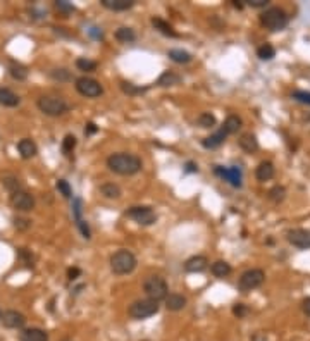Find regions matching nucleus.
Here are the masks:
<instances>
[{
  "mask_svg": "<svg viewBox=\"0 0 310 341\" xmlns=\"http://www.w3.org/2000/svg\"><path fill=\"white\" fill-rule=\"evenodd\" d=\"M107 167L116 174L121 176H133L141 171L143 164L138 155L133 154H112L107 159Z\"/></svg>",
  "mask_w": 310,
  "mask_h": 341,
  "instance_id": "obj_1",
  "label": "nucleus"
},
{
  "mask_svg": "<svg viewBox=\"0 0 310 341\" xmlns=\"http://www.w3.org/2000/svg\"><path fill=\"white\" fill-rule=\"evenodd\" d=\"M136 257L129 250H117L111 257V271L117 276L129 274L136 269Z\"/></svg>",
  "mask_w": 310,
  "mask_h": 341,
  "instance_id": "obj_2",
  "label": "nucleus"
},
{
  "mask_svg": "<svg viewBox=\"0 0 310 341\" xmlns=\"http://www.w3.org/2000/svg\"><path fill=\"white\" fill-rule=\"evenodd\" d=\"M261 23L264 28H267L269 31H281L288 26L290 23V18L283 9L279 7H271V9H266L261 16Z\"/></svg>",
  "mask_w": 310,
  "mask_h": 341,
  "instance_id": "obj_3",
  "label": "nucleus"
},
{
  "mask_svg": "<svg viewBox=\"0 0 310 341\" xmlns=\"http://www.w3.org/2000/svg\"><path fill=\"white\" fill-rule=\"evenodd\" d=\"M159 312V302L150 300V298H143V300H136L129 305L128 314L136 321H143V319L152 317Z\"/></svg>",
  "mask_w": 310,
  "mask_h": 341,
  "instance_id": "obj_4",
  "label": "nucleus"
},
{
  "mask_svg": "<svg viewBox=\"0 0 310 341\" xmlns=\"http://www.w3.org/2000/svg\"><path fill=\"white\" fill-rule=\"evenodd\" d=\"M36 105H38V109L45 114V116H50V117L62 116V114H66L69 111L68 102L59 99V96H40Z\"/></svg>",
  "mask_w": 310,
  "mask_h": 341,
  "instance_id": "obj_5",
  "label": "nucleus"
},
{
  "mask_svg": "<svg viewBox=\"0 0 310 341\" xmlns=\"http://www.w3.org/2000/svg\"><path fill=\"white\" fill-rule=\"evenodd\" d=\"M143 289H145L146 297L155 302L166 300L167 295H169V286H167L164 277H161V276H150L148 279L145 281Z\"/></svg>",
  "mask_w": 310,
  "mask_h": 341,
  "instance_id": "obj_6",
  "label": "nucleus"
},
{
  "mask_svg": "<svg viewBox=\"0 0 310 341\" xmlns=\"http://www.w3.org/2000/svg\"><path fill=\"white\" fill-rule=\"evenodd\" d=\"M126 217L133 219L140 226H152L157 222V214L148 205H135L126 210Z\"/></svg>",
  "mask_w": 310,
  "mask_h": 341,
  "instance_id": "obj_7",
  "label": "nucleus"
},
{
  "mask_svg": "<svg viewBox=\"0 0 310 341\" xmlns=\"http://www.w3.org/2000/svg\"><path fill=\"white\" fill-rule=\"evenodd\" d=\"M264 281H266V272H264L262 269H250V271L241 274L238 288H240L243 293H248L252 291V289L259 288V286H262Z\"/></svg>",
  "mask_w": 310,
  "mask_h": 341,
  "instance_id": "obj_8",
  "label": "nucleus"
},
{
  "mask_svg": "<svg viewBox=\"0 0 310 341\" xmlns=\"http://www.w3.org/2000/svg\"><path fill=\"white\" fill-rule=\"evenodd\" d=\"M76 90L79 95L86 96V99H97L104 93L102 85L93 78H88V76H81V78L76 79Z\"/></svg>",
  "mask_w": 310,
  "mask_h": 341,
  "instance_id": "obj_9",
  "label": "nucleus"
},
{
  "mask_svg": "<svg viewBox=\"0 0 310 341\" xmlns=\"http://www.w3.org/2000/svg\"><path fill=\"white\" fill-rule=\"evenodd\" d=\"M11 205L12 209L19 210V212H29L35 209V197L28 191H16L11 195Z\"/></svg>",
  "mask_w": 310,
  "mask_h": 341,
  "instance_id": "obj_10",
  "label": "nucleus"
},
{
  "mask_svg": "<svg viewBox=\"0 0 310 341\" xmlns=\"http://www.w3.org/2000/svg\"><path fill=\"white\" fill-rule=\"evenodd\" d=\"M214 172H216L219 178H223L224 181H228L231 186H234V188L241 186V171H240V167H236V166H233V167L216 166V167H214Z\"/></svg>",
  "mask_w": 310,
  "mask_h": 341,
  "instance_id": "obj_11",
  "label": "nucleus"
},
{
  "mask_svg": "<svg viewBox=\"0 0 310 341\" xmlns=\"http://www.w3.org/2000/svg\"><path fill=\"white\" fill-rule=\"evenodd\" d=\"M288 241L293 247L301 248V250H308L310 248V231L303 227H296V229L288 231Z\"/></svg>",
  "mask_w": 310,
  "mask_h": 341,
  "instance_id": "obj_12",
  "label": "nucleus"
},
{
  "mask_svg": "<svg viewBox=\"0 0 310 341\" xmlns=\"http://www.w3.org/2000/svg\"><path fill=\"white\" fill-rule=\"evenodd\" d=\"M2 322L7 329H21L26 324V317L18 310H7L2 314Z\"/></svg>",
  "mask_w": 310,
  "mask_h": 341,
  "instance_id": "obj_13",
  "label": "nucleus"
},
{
  "mask_svg": "<svg viewBox=\"0 0 310 341\" xmlns=\"http://www.w3.org/2000/svg\"><path fill=\"white\" fill-rule=\"evenodd\" d=\"M207 267H209V260H207V257H203V255L190 257V259H188L186 262H184V271L191 272V274H196V272H203Z\"/></svg>",
  "mask_w": 310,
  "mask_h": 341,
  "instance_id": "obj_14",
  "label": "nucleus"
},
{
  "mask_svg": "<svg viewBox=\"0 0 310 341\" xmlns=\"http://www.w3.org/2000/svg\"><path fill=\"white\" fill-rule=\"evenodd\" d=\"M186 297H183V295L179 293H169L166 298V309L171 310V312H179V310H183L184 307H186Z\"/></svg>",
  "mask_w": 310,
  "mask_h": 341,
  "instance_id": "obj_15",
  "label": "nucleus"
},
{
  "mask_svg": "<svg viewBox=\"0 0 310 341\" xmlns=\"http://www.w3.org/2000/svg\"><path fill=\"white\" fill-rule=\"evenodd\" d=\"M226 138H228V133H226L223 128H221L217 133H214V134H211V136L203 138L202 147H203V149H211V150L217 149V147H221L226 141Z\"/></svg>",
  "mask_w": 310,
  "mask_h": 341,
  "instance_id": "obj_16",
  "label": "nucleus"
},
{
  "mask_svg": "<svg viewBox=\"0 0 310 341\" xmlns=\"http://www.w3.org/2000/svg\"><path fill=\"white\" fill-rule=\"evenodd\" d=\"M106 9L114 11V12H121V11H128L135 6V0H100Z\"/></svg>",
  "mask_w": 310,
  "mask_h": 341,
  "instance_id": "obj_17",
  "label": "nucleus"
},
{
  "mask_svg": "<svg viewBox=\"0 0 310 341\" xmlns=\"http://www.w3.org/2000/svg\"><path fill=\"white\" fill-rule=\"evenodd\" d=\"M21 341H48V334L40 327H29L24 329L19 336Z\"/></svg>",
  "mask_w": 310,
  "mask_h": 341,
  "instance_id": "obj_18",
  "label": "nucleus"
},
{
  "mask_svg": "<svg viewBox=\"0 0 310 341\" xmlns=\"http://www.w3.org/2000/svg\"><path fill=\"white\" fill-rule=\"evenodd\" d=\"M18 150H19V154L23 159L35 157L36 152H38V149H36V143L33 140H29V138H23V140L18 143Z\"/></svg>",
  "mask_w": 310,
  "mask_h": 341,
  "instance_id": "obj_19",
  "label": "nucleus"
},
{
  "mask_svg": "<svg viewBox=\"0 0 310 341\" xmlns=\"http://www.w3.org/2000/svg\"><path fill=\"white\" fill-rule=\"evenodd\" d=\"M21 99L9 88H0V104L4 107H18Z\"/></svg>",
  "mask_w": 310,
  "mask_h": 341,
  "instance_id": "obj_20",
  "label": "nucleus"
},
{
  "mask_svg": "<svg viewBox=\"0 0 310 341\" xmlns=\"http://www.w3.org/2000/svg\"><path fill=\"white\" fill-rule=\"evenodd\" d=\"M152 24H153V28L157 29V31H161L164 36H169V38H178L179 36L178 33L174 31V28L171 26V24L167 23V21H164V19L152 18Z\"/></svg>",
  "mask_w": 310,
  "mask_h": 341,
  "instance_id": "obj_21",
  "label": "nucleus"
},
{
  "mask_svg": "<svg viewBox=\"0 0 310 341\" xmlns=\"http://www.w3.org/2000/svg\"><path fill=\"white\" fill-rule=\"evenodd\" d=\"M255 176H257L259 181H269L274 178V166H272V162L266 161V162L259 164L257 171H255Z\"/></svg>",
  "mask_w": 310,
  "mask_h": 341,
  "instance_id": "obj_22",
  "label": "nucleus"
},
{
  "mask_svg": "<svg viewBox=\"0 0 310 341\" xmlns=\"http://www.w3.org/2000/svg\"><path fill=\"white\" fill-rule=\"evenodd\" d=\"M167 56L173 62L176 64H188V62H191V54L186 52V50H181V48H171L169 52H167Z\"/></svg>",
  "mask_w": 310,
  "mask_h": 341,
  "instance_id": "obj_23",
  "label": "nucleus"
},
{
  "mask_svg": "<svg viewBox=\"0 0 310 341\" xmlns=\"http://www.w3.org/2000/svg\"><path fill=\"white\" fill-rule=\"evenodd\" d=\"M181 83V76L173 73V71H166V73H162V76L159 78L157 85L162 86V88H167V86H176Z\"/></svg>",
  "mask_w": 310,
  "mask_h": 341,
  "instance_id": "obj_24",
  "label": "nucleus"
},
{
  "mask_svg": "<svg viewBox=\"0 0 310 341\" xmlns=\"http://www.w3.org/2000/svg\"><path fill=\"white\" fill-rule=\"evenodd\" d=\"M240 147L246 152V154H253V152H257L259 141H257V138H255V134H252V133L243 134V136L240 138Z\"/></svg>",
  "mask_w": 310,
  "mask_h": 341,
  "instance_id": "obj_25",
  "label": "nucleus"
},
{
  "mask_svg": "<svg viewBox=\"0 0 310 341\" xmlns=\"http://www.w3.org/2000/svg\"><path fill=\"white\" fill-rule=\"evenodd\" d=\"M211 271L212 274L216 277H228L229 274H231V265H229L226 260H216L212 265H211Z\"/></svg>",
  "mask_w": 310,
  "mask_h": 341,
  "instance_id": "obj_26",
  "label": "nucleus"
},
{
  "mask_svg": "<svg viewBox=\"0 0 310 341\" xmlns=\"http://www.w3.org/2000/svg\"><path fill=\"white\" fill-rule=\"evenodd\" d=\"M100 193H102L106 199H111V200L121 199V195H123L121 188L114 183H104L102 186H100Z\"/></svg>",
  "mask_w": 310,
  "mask_h": 341,
  "instance_id": "obj_27",
  "label": "nucleus"
},
{
  "mask_svg": "<svg viewBox=\"0 0 310 341\" xmlns=\"http://www.w3.org/2000/svg\"><path fill=\"white\" fill-rule=\"evenodd\" d=\"M114 36H116L117 41H121V43H131V41L136 40L135 31H133L131 28H126V26L117 29V31L114 33Z\"/></svg>",
  "mask_w": 310,
  "mask_h": 341,
  "instance_id": "obj_28",
  "label": "nucleus"
},
{
  "mask_svg": "<svg viewBox=\"0 0 310 341\" xmlns=\"http://www.w3.org/2000/svg\"><path fill=\"white\" fill-rule=\"evenodd\" d=\"M241 128V119L238 116H228L223 124V129L228 134H234L238 133V129Z\"/></svg>",
  "mask_w": 310,
  "mask_h": 341,
  "instance_id": "obj_29",
  "label": "nucleus"
},
{
  "mask_svg": "<svg viewBox=\"0 0 310 341\" xmlns=\"http://www.w3.org/2000/svg\"><path fill=\"white\" fill-rule=\"evenodd\" d=\"M9 73H11L12 78L18 79V81H23V79L28 78V69L23 64H19V62H11Z\"/></svg>",
  "mask_w": 310,
  "mask_h": 341,
  "instance_id": "obj_30",
  "label": "nucleus"
},
{
  "mask_svg": "<svg viewBox=\"0 0 310 341\" xmlns=\"http://www.w3.org/2000/svg\"><path fill=\"white\" fill-rule=\"evenodd\" d=\"M121 90H123L126 95H141V93H145V91L148 90V88H145V86H136V85H133V83L123 81V83H121Z\"/></svg>",
  "mask_w": 310,
  "mask_h": 341,
  "instance_id": "obj_31",
  "label": "nucleus"
},
{
  "mask_svg": "<svg viewBox=\"0 0 310 341\" xmlns=\"http://www.w3.org/2000/svg\"><path fill=\"white\" fill-rule=\"evenodd\" d=\"M216 123H217L216 116L211 114V112H203V114H200V116H198V126H200V128H205V129L214 128Z\"/></svg>",
  "mask_w": 310,
  "mask_h": 341,
  "instance_id": "obj_32",
  "label": "nucleus"
},
{
  "mask_svg": "<svg viewBox=\"0 0 310 341\" xmlns=\"http://www.w3.org/2000/svg\"><path fill=\"white\" fill-rule=\"evenodd\" d=\"M257 56L259 59H262V61H271V59L276 56V48L269 43H264L262 47L257 48Z\"/></svg>",
  "mask_w": 310,
  "mask_h": 341,
  "instance_id": "obj_33",
  "label": "nucleus"
},
{
  "mask_svg": "<svg viewBox=\"0 0 310 341\" xmlns=\"http://www.w3.org/2000/svg\"><path fill=\"white\" fill-rule=\"evenodd\" d=\"M269 200L274 202V204H279V202H283L284 199H286V189H284L283 186H274L269 189Z\"/></svg>",
  "mask_w": 310,
  "mask_h": 341,
  "instance_id": "obj_34",
  "label": "nucleus"
},
{
  "mask_svg": "<svg viewBox=\"0 0 310 341\" xmlns=\"http://www.w3.org/2000/svg\"><path fill=\"white\" fill-rule=\"evenodd\" d=\"M76 67L79 71H85V73H91V71L97 69V62L95 61H90V59L86 57H79L76 61Z\"/></svg>",
  "mask_w": 310,
  "mask_h": 341,
  "instance_id": "obj_35",
  "label": "nucleus"
},
{
  "mask_svg": "<svg viewBox=\"0 0 310 341\" xmlns=\"http://www.w3.org/2000/svg\"><path fill=\"white\" fill-rule=\"evenodd\" d=\"M76 143H78L76 136H74V134H68V136L62 140V152H64L66 155H69L71 152L76 149Z\"/></svg>",
  "mask_w": 310,
  "mask_h": 341,
  "instance_id": "obj_36",
  "label": "nucleus"
},
{
  "mask_svg": "<svg viewBox=\"0 0 310 341\" xmlns=\"http://www.w3.org/2000/svg\"><path fill=\"white\" fill-rule=\"evenodd\" d=\"M50 78H54L56 81H71L73 76L68 69H52L50 71Z\"/></svg>",
  "mask_w": 310,
  "mask_h": 341,
  "instance_id": "obj_37",
  "label": "nucleus"
},
{
  "mask_svg": "<svg viewBox=\"0 0 310 341\" xmlns=\"http://www.w3.org/2000/svg\"><path fill=\"white\" fill-rule=\"evenodd\" d=\"M2 183L11 193L19 191V179L16 178V176H6V178H2Z\"/></svg>",
  "mask_w": 310,
  "mask_h": 341,
  "instance_id": "obj_38",
  "label": "nucleus"
},
{
  "mask_svg": "<svg viewBox=\"0 0 310 341\" xmlns=\"http://www.w3.org/2000/svg\"><path fill=\"white\" fill-rule=\"evenodd\" d=\"M56 186L59 189V193H61V195L64 197V199H71V197H73V189H71L69 183L66 179H59Z\"/></svg>",
  "mask_w": 310,
  "mask_h": 341,
  "instance_id": "obj_39",
  "label": "nucleus"
},
{
  "mask_svg": "<svg viewBox=\"0 0 310 341\" xmlns=\"http://www.w3.org/2000/svg\"><path fill=\"white\" fill-rule=\"evenodd\" d=\"M291 99H295L296 102L310 105V91H303V90H296L291 93Z\"/></svg>",
  "mask_w": 310,
  "mask_h": 341,
  "instance_id": "obj_40",
  "label": "nucleus"
},
{
  "mask_svg": "<svg viewBox=\"0 0 310 341\" xmlns=\"http://www.w3.org/2000/svg\"><path fill=\"white\" fill-rule=\"evenodd\" d=\"M248 307L245 305V303H234L233 305V315L234 317H238V319H243V317H246L248 315Z\"/></svg>",
  "mask_w": 310,
  "mask_h": 341,
  "instance_id": "obj_41",
  "label": "nucleus"
},
{
  "mask_svg": "<svg viewBox=\"0 0 310 341\" xmlns=\"http://www.w3.org/2000/svg\"><path fill=\"white\" fill-rule=\"evenodd\" d=\"M56 9L59 12H62V14H71V12H74V6H73V4H69V2H66V0H57Z\"/></svg>",
  "mask_w": 310,
  "mask_h": 341,
  "instance_id": "obj_42",
  "label": "nucleus"
},
{
  "mask_svg": "<svg viewBox=\"0 0 310 341\" xmlns=\"http://www.w3.org/2000/svg\"><path fill=\"white\" fill-rule=\"evenodd\" d=\"M81 205H83V202H81V200H79V199H74V202H73V216H74V219H76V222H78V221H81V212H83Z\"/></svg>",
  "mask_w": 310,
  "mask_h": 341,
  "instance_id": "obj_43",
  "label": "nucleus"
},
{
  "mask_svg": "<svg viewBox=\"0 0 310 341\" xmlns=\"http://www.w3.org/2000/svg\"><path fill=\"white\" fill-rule=\"evenodd\" d=\"M78 224V227H79V231H81V234H83V238H86V239H90L91 238V233H90V227H88V222L86 221H78L76 222Z\"/></svg>",
  "mask_w": 310,
  "mask_h": 341,
  "instance_id": "obj_44",
  "label": "nucleus"
},
{
  "mask_svg": "<svg viewBox=\"0 0 310 341\" xmlns=\"http://www.w3.org/2000/svg\"><path fill=\"white\" fill-rule=\"evenodd\" d=\"M14 226L18 227V229L24 231V229H28V227L31 226V221H29V219H21V217H16V219H14Z\"/></svg>",
  "mask_w": 310,
  "mask_h": 341,
  "instance_id": "obj_45",
  "label": "nucleus"
},
{
  "mask_svg": "<svg viewBox=\"0 0 310 341\" xmlns=\"http://www.w3.org/2000/svg\"><path fill=\"white\" fill-rule=\"evenodd\" d=\"M18 254H19L21 259H24L28 264H31L33 255H31V252H29V250H26V248H19V250H18Z\"/></svg>",
  "mask_w": 310,
  "mask_h": 341,
  "instance_id": "obj_46",
  "label": "nucleus"
},
{
  "mask_svg": "<svg viewBox=\"0 0 310 341\" xmlns=\"http://www.w3.org/2000/svg\"><path fill=\"white\" fill-rule=\"evenodd\" d=\"M243 2H246V6H250V7H266L267 4V0H243Z\"/></svg>",
  "mask_w": 310,
  "mask_h": 341,
  "instance_id": "obj_47",
  "label": "nucleus"
},
{
  "mask_svg": "<svg viewBox=\"0 0 310 341\" xmlns=\"http://www.w3.org/2000/svg\"><path fill=\"white\" fill-rule=\"evenodd\" d=\"M78 276H81V269H78V267H71L69 271H68V277H69V281L78 279Z\"/></svg>",
  "mask_w": 310,
  "mask_h": 341,
  "instance_id": "obj_48",
  "label": "nucleus"
},
{
  "mask_svg": "<svg viewBox=\"0 0 310 341\" xmlns=\"http://www.w3.org/2000/svg\"><path fill=\"white\" fill-rule=\"evenodd\" d=\"M301 310H303L305 315H308L310 317V297L303 298V302H301Z\"/></svg>",
  "mask_w": 310,
  "mask_h": 341,
  "instance_id": "obj_49",
  "label": "nucleus"
},
{
  "mask_svg": "<svg viewBox=\"0 0 310 341\" xmlns=\"http://www.w3.org/2000/svg\"><path fill=\"white\" fill-rule=\"evenodd\" d=\"M98 131V128H97V124L95 123H88L86 124V128H85V134L86 136H90V134H93V133H97Z\"/></svg>",
  "mask_w": 310,
  "mask_h": 341,
  "instance_id": "obj_50",
  "label": "nucleus"
},
{
  "mask_svg": "<svg viewBox=\"0 0 310 341\" xmlns=\"http://www.w3.org/2000/svg\"><path fill=\"white\" fill-rule=\"evenodd\" d=\"M250 341H267V334H266V332H262V331H257L252 336V339H250Z\"/></svg>",
  "mask_w": 310,
  "mask_h": 341,
  "instance_id": "obj_51",
  "label": "nucleus"
},
{
  "mask_svg": "<svg viewBox=\"0 0 310 341\" xmlns=\"http://www.w3.org/2000/svg\"><path fill=\"white\" fill-rule=\"evenodd\" d=\"M90 35L93 36V38H97V40H102V38H104V33L100 31L98 28H91L90 29Z\"/></svg>",
  "mask_w": 310,
  "mask_h": 341,
  "instance_id": "obj_52",
  "label": "nucleus"
},
{
  "mask_svg": "<svg viewBox=\"0 0 310 341\" xmlns=\"http://www.w3.org/2000/svg\"><path fill=\"white\" fill-rule=\"evenodd\" d=\"M184 171L186 172H198V166L193 162H186V166H184Z\"/></svg>",
  "mask_w": 310,
  "mask_h": 341,
  "instance_id": "obj_53",
  "label": "nucleus"
},
{
  "mask_svg": "<svg viewBox=\"0 0 310 341\" xmlns=\"http://www.w3.org/2000/svg\"><path fill=\"white\" fill-rule=\"evenodd\" d=\"M233 6H234V7H238V9H243L241 0H234V2H233Z\"/></svg>",
  "mask_w": 310,
  "mask_h": 341,
  "instance_id": "obj_54",
  "label": "nucleus"
},
{
  "mask_svg": "<svg viewBox=\"0 0 310 341\" xmlns=\"http://www.w3.org/2000/svg\"><path fill=\"white\" fill-rule=\"evenodd\" d=\"M0 321H2V310H0Z\"/></svg>",
  "mask_w": 310,
  "mask_h": 341,
  "instance_id": "obj_55",
  "label": "nucleus"
},
{
  "mask_svg": "<svg viewBox=\"0 0 310 341\" xmlns=\"http://www.w3.org/2000/svg\"><path fill=\"white\" fill-rule=\"evenodd\" d=\"M64 341H71V339H64Z\"/></svg>",
  "mask_w": 310,
  "mask_h": 341,
  "instance_id": "obj_56",
  "label": "nucleus"
}]
</instances>
